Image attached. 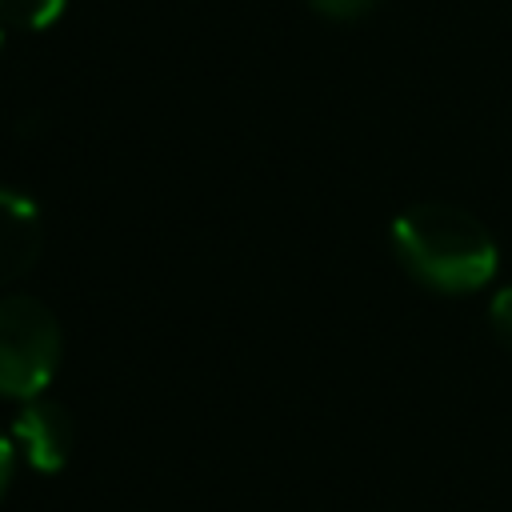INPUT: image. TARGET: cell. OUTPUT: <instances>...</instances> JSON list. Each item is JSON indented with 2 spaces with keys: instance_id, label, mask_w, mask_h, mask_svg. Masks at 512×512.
I'll use <instances>...</instances> for the list:
<instances>
[{
  "instance_id": "6da1fadb",
  "label": "cell",
  "mask_w": 512,
  "mask_h": 512,
  "mask_svg": "<svg viewBox=\"0 0 512 512\" xmlns=\"http://www.w3.org/2000/svg\"><path fill=\"white\" fill-rule=\"evenodd\" d=\"M392 248L404 268L436 292H476L500 264L484 220L456 204H412L392 220Z\"/></svg>"
},
{
  "instance_id": "7a4b0ae2",
  "label": "cell",
  "mask_w": 512,
  "mask_h": 512,
  "mask_svg": "<svg viewBox=\"0 0 512 512\" xmlns=\"http://www.w3.org/2000/svg\"><path fill=\"white\" fill-rule=\"evenodd\" d=\"M60 320L36 296H0V396H40L60 364Z\"/></svg>"
},
{
  "instance_id": "3957f363",
  "label": "cell",
  "mask_w": 512,
  "mask_h": 512,
  "mask_svg": "<svg viewBox=\"0 0 512 512\" xmlns=\"http://www.w3.org/2000/svg\"><path fill=\"white\" fill-rule=\"evenodd\" d=\"M12 436H16V444L24 448V460L36 472H60L68 464L72 448H76L72 412L60 400H48L44 392L24 400V408L12 420Z\"/></svg>"
},
{
  "instance_id": "277c9868",
  "label": "cell",
  "mask_w": 512,
  "mask_h": 512,
  "mask_svg": "<svg viewBox=\"0 0 512 512\" xmlns=\"http://www.w3.org/2000/svg\"><path fill=\"white\" fill-rule=\"evenodd\" d=\"M44 248V224L28 196L0 188V288L32 272Z\"/></svg>"
},
{
  "instance_id": "5b68a950",
  "label": "cell",
  "mask_w": 512,
  "mask_h": 512,
  "mask_svg": "<svg viewBox=\"0 0 512 512\" xmlns=\"http://www.w3.org/2000/svg\"><path fill=\"white\" fill-rule=\"evenodd\" d=\"M64 12V0H0V20L16 28H48Z\"/></svg>"
},
{
  "instance_id": "8992f818",
  "label": "cell",
  "mask_w": 512,
  "mask_h": 512,
  "mask_svg": "<svg viewBox=\"0 0 512 512\" xmlns=\"http://www.w3.org/2000/svg\"><path fill=\"white\" fill-rule=\"evenodd\" d=\"M488 324H492L496 340L512 352V288H500V292L492 296V304H488Z\"/></svg>"
},
{
  "instance_id": "52a82bcc",
  "label": "cell",
  "mask_w": 512,
  "mask_h": 512,
  "mask_svg": "<svg viewBox=\"0 0 512 512\" xmlns=\"http://www.w3.org/2000/svg\"><path fill=\"white\" fill-rule=\"evenodd\" d=\"M376 4L380 0H312V8L324 12V16H332V20H356V16L372 12Z\"/></svg>"
},
{
  "instance_id": "ba28073f",
  "label": "cell",
  "mask_w": 512,
  "mask_h": 512,
  "mask_svg": "<svg viewBox=\"0 0 512 512\" xmlns=\"http://www.w3.org/2000/svg\"><path fill=\"white\" fill-rule=\"evenodd\" d=\"M8 480H12V436L0 432V496H4Z\"/></svg>"
},
{
  "instance_id": "9c48e42d",
  "label": "cell",
  "mask_w": 512,
  "mask_h": 512,
  "mask_svg": "<svg viewBox=\"0 0 512 512\" xmlns=\"http://www.w3.org/2000/svg\"><path fill=\"white\" fill-rule=\"evenodd\" d=\"M0 44H4V32H0Z\"/></svg>"
}]
</instances>
